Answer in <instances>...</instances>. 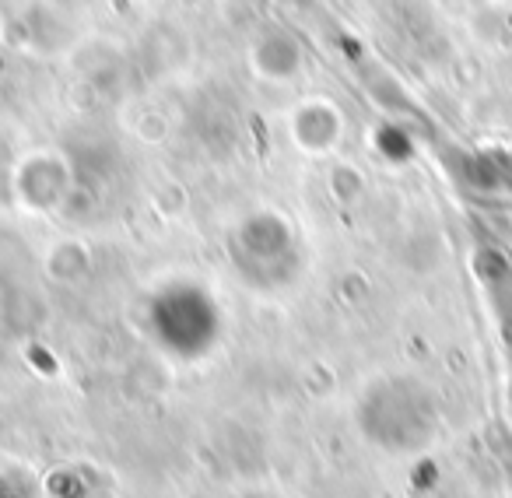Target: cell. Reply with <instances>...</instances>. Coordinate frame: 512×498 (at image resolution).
<instances>
[{
	"mask_svg": "<svg viewBox=\"0 0 512 498\" xmlns=\"http://www.w3.org/2000/svg\"><path fill=\"white\" fill-rule=\"evenodd\" d=\"M151 334L172 358L197 362L221 337V316L200 288H169L151 306Z\"/></svg>",
	"mask_w": 512,
	"mask_h": 498,
	"instance_id": "obj_1",
	"label": "cell"
},
{
	"mask_svg": "<svg viewBox=\"0 0 512 498\" xmlns=\"http://www.w3.org/2000/svg\"><path fill=\"white\" fill-rule=\"evenodd\" d=\"M242 498H267V495H242Z\"/></svg>",
	"mask_w": 512,
	"mask_h": 498,
	"instance_id": "obj_2",
	"label": "cell"
}]
</instances>
